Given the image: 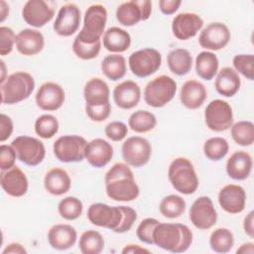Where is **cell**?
I'll list each match as a JSON object with an SVG mask.
<instances>
[{
	"label": "cell",
	"instance_id": "obj_1",
	"mask_svg": "<svg viewBox=\"0 0 254 254\" xmlns=\"http://www.w3.org/2000/svg\"><path fill=\"white\" fill-rule=\"evenodd\" d=\"M104 182L106 194L115 201H132L140 193L133 172L127 164H114L106 173Z\"/></svg>",
	"mask_w": 254,
	"mask_h": 254
},
{
	"label": "cell",
	"instance_id": "obj_2",
	"mask_svg": "<svg viewBox=\"0 0 254 254\" xmlns=\"http://www.w3.org/2000/svg\"><path fill=\"white\" fill-rule=\"evenodd\" d=\"M154 244L160 248L173 252L183 253L187 251L192 242V232L182 223H161L153 232Z\"/></svg>",
	"mask_w": 254,
	"mask_h": 254
},
{
	"label": "cell",
	"instance_id": "obj_3",
	"mask_svg": "<svg viewBox=\"0 0 254 254\" xmlns=\"http://www.w3.org/2000/svg\"><path fill=\"white\" fill-rule=\"evenodd\" d=\"M35 88L34 77L26 71H16L7 75L0 85L1 102L15 104L27 99Z\"/></svg>",
	"mask_w": 254,
	"mask_h": 254
},
{
	"label": "cell",
	"instance_id": "obj_4",
	"mask_svg": "<svg viewBox=\"0 0 254 254\" xmlns=\"http://www.w3.org/2000/svg\"><path fill=\"white\" fill-rule=\"evenodd\" d=\"M168 177L173 188L183 194L193 193L199 184L192 163L185 157H179L172 161Z\"/></svg>",
	"mask_w": 254,
	"mask_h": 254
},
{
	"label": "cell",
	"instance_id": "obj_5",
	"mask_svg": "<svg viewBox=\"0 0 254 254\" xmlns=\"http://www.w3.org/2000/svg\"><path fill=\"white\" fill-rule=\"evenodd\" d=\"M107 22V10L101 4H93L84 13L83 26L76 38L81 42L93 44L100 41Z\"/></svg>",
	"mask_w": 254,
	"mask_h": 254
},
{
	"label": "cell",
	"instance_id": "obj_6",
	"mask_svg": "<svg viewBox=\"0 0 254 254\" xmlns=\"http://www.w3.org/2000/svg\"><path fill=\"white\" fill-rule=\"evenodd\" d=\"M176 91V80L169 75L162 74L147 83L144 89V100L149 106L163 107L174 98Z\"/></svg>",
	"mask_w": 254,
	"mask_h": 254
},
{
	"label": "cell",
	"instance_id": "obj_7",
	"mask_svg": "<svg viewBox=\"0 0 254 254\" xmlns=\"http://www.w3.org/2000/svg\"><path fill=\"white\" fill-rule=\"evenodd\" d=\"M86 140L79 135H64L53 146L56 158L63 163L80 162L85 158Z\"/></svg>",
	"mask_w": 254,
	"mask_h": 254
},
{
	"label": "cell",
	"instance_id": "obj_8",
	"mask_svg": "<svg viewBox=\"0 0 254 254\" xmlns=\"http://www.w3.org/2000/svg\"><path fill=\"white\" fill-rule=\"evenodd\" d=\"M11 146L16 152L17 159L28 166H38L45 159V146L42 141L35 137L18 136L12 141Z\"/></svg>",
	"mask_w": 254,
	"mask_h": 254
},
{
	"label": "cell",
	"instance_id": "obj_9",
	"mask_svg": "<svg viewBox=\"0 0 254 254\" xmlns=\"http://www.w3.org/2000/svg\"><path fill=\"white\" fill-rule=\"evenodd\" d=\"M132 73L138 77H147L155 73L161 66L162 56L153 48H145L132 53L128 60Z\"/></svg>",
	"mask_w": 254,
	"mask_h": 254
},
{
	"label": "cell",
	"instance_id": "obj_10",
	"mask_svg": "<svg viewBox=\"0 0 254 254\" xmlns=\"http://www.w3.org/2000/svg\"><path fill=\"white\" fill-rule=\"evenodd\" d=\"M204 121L208 129L222 132L233 124V112L230 104L222 99L210 101L204 110Z\"/></svg>",
	"mask_w": 254,
	"mask_h": 254
},
{
	"label": "cell",
	"instance_id": "obj_11",
	"mask_svg": "<svg viewBox=\"0 0 254 254\" xmlns=\"http://www.w3.org/2000/svg\"><path fill=\"white\" fill-rule=\"evenodd\" d=\"M121 151L123 160L127 165L140 168L149 162L152 147L147 139L140 136H132L124 141Z\"/></svg>",
	"mask_w": 254,
	"mask_h": 254
},
{
	"label": "cell",
	"instance_id": "obj_12",
	"mask_svg": "<svg viewBox=\"0 0 254 254\" xmlns=\"http://www.w3.org/2000/svg\"><path fill=\"white\" fill-rule=\"evenodd\" d=\"M152 13V2L149 0H132L120 4L116 10L117 21L127 27L134 26L140 21H146Z\"/></svg>",
	"mask_w": 254,
	"mask_h": 254
},
{
	"label": "cell",
	"instance_id": "obj_13",
	"mask_svg": "<svg viewBox=\"0 0 254 254\" xmlns=\"http://www.w3.org/2000/svg\"><path fill=\"white\" fill-rule=\"evenodd\" d=\"M190 219L194 227L207 230L217 221V212L212 200L205 195L196 198L190 209Z\"/></svg>",
	"mask_w": 254,
	"mask_h": 254
},
{
	"label": "cell",
	"instance_id": "obj_14",
	"mask_svg": "<svg viewBox=\"0 0 254 254\" xmlns=\"http://www.w3.org/2000/svg\"><path fill=\"white\" fill-rule=\"evenodd\" d=\"M88 220L96 226L115 230L122 219V212L119 206H110L106 203H92L87 209Z\"/></svg>",
	"mask_w": 254,
	"mask_h": 254
},
{
	"label": "cell",
	"instance_id": "obj_15",
	"mask_svg": "<svg viewBox=\"0 0 254 254\" xmlns=\"http://www.w3.org/2000/svg\"><path fill=\"white\" fill-rule=\"evenodd\" d=\"M228 27L220 22L209 23L198 37L199 45L209 51H219L227 46L230 41Z\"/></svg>",
	"mask_w": 254,
	"mask_h": 254
},
{
	"label": "cell",
	"instance_id": "obj_16",
	"mask_svg": "<svg viewBox=\"0 0 254 254\" xmlns=\"http://www.w3.org/2000/svg\"><path fill=\"white\" fill-rule=\"evenodd\" d=\"M81 20L80 10L74 3H66L59 10L54 23L55 32L63 37L73 35L79 28Z\"/></svg>",
	"mask_w": 254,
	"mask_h": 254
},
{
	"label": "cell",
	"instance_id": "obj_17",
	"mask_svg": "<svg viewBox=\"0 0 254 254\" xmlns=\"http://www.w3.org/2000/svg\"><path fill=\"white\" fill-rule=\"evenodd\" d=\"M65 99L64 88L53 81L43 83L36 93V103L38 107L46 111H55L60 109Z\"/></svg>",
	"mask_w": 254,
	"mask_h": 254
},
{
	"label": "cell",
	"instance_id": "obj_18",
	"mask_svg": "<svg viewBox=\"0 0 254 254\" xmlns=\"http://www.w3.org/2000/svg\"><path fill=\"white\" fill-rule=\"evenodd\" d=\"M55 15V10L44 0H29L22 9L24 21L36 28H41L49 23Z\"/></svg>",
	"mask_w": 254,
	"mask_h": 254
},
{
	"label": "cell",
	"instance_id": "obj_19",
	"mask_svg": "<svg viewBox=\"0 0 254 254\" xmlns=\"http://www.w3.org/2000/svg\"><path fill=\"white\" fill-rule=\"evenodd\" d=\"M203 20L195 13H180L173 19L172 31L174 36L181 40L187 41L194 37L202 28Z\"/></svg>",
	"mask_w": 254,
	"mask_h": 254
},
{
	"label": "cell",
	"instance_id": "obj_20",
	"mask_svg": "<svg viewBox=\"0 0 254 254\" xmlns=\"http://www.w3.org/2000/svg\"><path fill=\"white\" fill-rule=\"evenodd\" d=\"M246 192L241 186L229 184L224 186L218 192V203L220 207L230 213H240L245 208Z\"/></svg>",
	"mask_w": 254,
	"mask_h": 254
},
{
	"label": "cell",
	"instance_id": "obj_21",
	"mask_svg": "<svg viewBox=\"0 0 254 254\" xmlns=\"http://www.w3.org/2000/svg\"><path fill=\"white\" fill-rule=\"evenodd\" d=\"M0 183L3 190L14 197L23 196L29 188L26 174L16 166L6 171H1Z\"/></svg>",
	"mask_w": 254,
	"mask_h": 254
},
{
	"label": "cell",
	"instance_id": "obj_22",
	"mask_svg": "<svg viewBox=\"0 0 254 254\" xmlns=\"http://www.w3.org/2000/svg\"><path fill=\"white\" fill-rule=\"evenodd\" d=\"M113 157V147L106 140L96 138L86 144L85 159L94 168L105 167Z\"/></svg>",
	"mask_w": 254,
	"mask_h": 254
},
{
	"label": "cell",
	"instance_id": "obj_23",
	"mask_svg": "<svg viewBox=\"0 0 254 254\" xmlns=\"http://www.w3.org/2000/svg\"><path fill=\"white\" fill-rule=\"evenodd\" d=\"M141 88L133 80H124L117 84L113 90V99L121 109H132L139 103Z\"/></svg>",
	"mask_w": 254,
	"mask_h": 254
},
{
	"label": "cell",
	"instance_id": "obj_24",
	"mask_svg": "<svg viewBox=\"0 0 254 254\" xmlns=\"http://www.w3.org/2000/svg\"><path fill=\"white\" fill-rule=\"evenodd\" d=\"M44 46V36L37 30L24 29L16 36L17 51L24 56H35L42 52Z\"/></svg>",
	"mask_w": 254,
	"mask_h": 254
},
{
	"label": "cell",
	"instance_id": "obj_25",
	"mask_svg": "<svg viewBox=\"0 0 254 254\" xmlns=\"http://www.w3.org/2000/svg\"><path fill=\"white\" fill-rule=\"evenodd\" d=\"M207 96L205 86L198 80H187L180 92V99L182 104L189 109H197L200 107Z\"/></svg>",
	"mask_w": 254,
	"mask_h": 254
},
{
	"label": "cell",
	"instance_id": "obj_26",
	"mask_svg": "<svg viewBox=\"0 0 254 254\" xmlns=\"http://www.w3.org/2000/svg\"><path fill=\"white\" fill-rule=\"evenodd\" d=\"M253 161L249 153L236 151L226 162V173L235 181L246 180L252 171Z\"/></svg>",
	"mask_w": 254,
	"mask_h": 254
},
{
	"label": "cell",
	"instance_id": "obj_27",
	"mask_svg": "<svg viewBox=\"0 0 254 254\" xmlns=\"http://www.w3.org/2000/svg\"><path fill=\"white\" fill-rule=\"evenodd\" d=\"M76 238V230L69 224H56L48 232L49 244L57 250L69 249L75 244Z\"/></svg>",
	"mask_w": 254,
	"mask_h": 254
},
{
	"label": "cell",
	"instance_id": "obj_28",
	"mask_svg": "<svg viewBox=\"0 0 254 254\" xmlns=\"http://www.w3.org/2000/svg\"><path fill=\"white\" fill-rule=\"evenodd\" d=\"M71 186V180L68 173L62 168L50 169L44 178V187L48 192L53 195H62L66 193Z\"/></svg>",
	"mask_w": 254,
	"mask_h": 254
},
{
	"label": "cell",
	"instance_id": "obj_29",
	"mask_svg": "<svg viewBox=\"0 0 254 254\" xmlns=\"http://www.w3.org/2000/svg\"><path fill=\"white\" fill-rule=\"evenodd\" d=\"M110 90L107 83L99 78L92 77L86 81L83 88V97L85 105L95 106L109 102Z\"/></svg>",
	"mask_w": 254,
	"mask_h": 254
},
{
	"label": "cell",
	"instance_id": "obj_30",
	"mask_svg": "<svg viewBox=\"0 0 254 254\" xmlns=\"http://www.w3.org/2000/svg\"><path fill=\"white\" fill-rule=\"evenodd\" d=\"M214 85L219 94L225 97H231L238 92L241 85V80L239 74L234 68L225 66L218 71Z\"/></svg>",
	"mask_w": 254,
	"mask_h": 254
},
{
	"label": "cell",
	"instance_id": "obj_31",
	"mask_svg": "<svg viewBox=\"0 0 254 254\" xmlns=\"http://www.w3.org/2000/svg\"><path fill=\"white\" fill-rule=\"evenodd\" d=\"M131 45L130 34L119 27L108 28L103 34V46L108 52L123 53Z\"/></svg>",
	"mask_w": 254,
	"mask_h": 254
},
{
	"label": "cell",
	"instance_id": "obj_32",
	"mask_svg": "<svg viewBox=\"0 0 254 254\" xmlns=\"http://www.w3.org/2000/svg\"><path fill=\"white\" fill-rule=\"evenodd\" d=\"M219 62L215 54L208 51L199 53L195 58L196 74L204 79L211 80L218 71Z\"/></svg>",
	"mask_w": 254,
	"mask_h": 254
},
{
	"label": "cell",
	"instance_id": "obj_33",
	"mask_svg": "<svg viewBox=\"0 0 254 254\" xmlns=\"http://www.w3.org/2000/svg\"><path fill=\"white\" fill-rule=\"evenodd\" d=\"M167 63L170 70L173 73L181 76L190 71L192 65V58L188 50L176 49L168 54Z\"/></svg>",
	"mask_w": 254,
	"mask_h": 254
},
{
	"label": "cell",
	"instance_id": "obj_34",
	"mask_svg": "<svg viewBox=\"0 0 254 254\" xmlns=\"http://www.w3.org/2000/svg\"><path fill=\"white\" fill-rule=\"evenodd\" d=\"M101 70L110 80H119L126 74V60L121 55H108L101 63Z\"/></svg>",
	"mask_w": 254,
	"mask_h": 254
},
{
	"label": "cell",
	"instance_id": "obj_35",
	"mask_svg": "<svg viewBox=\"0 0 254 254\" xmlns=\"http://www.w3.org/2000/svg\"><path fill=\"white\" fill-rule=\"evenodd\" d=\"M129 127L137 133H147L157 125L156 116L147 110H137L128 119Z\"/></svg>",
	"mask_w": 254,
	"mask_h": 254
},
{
	"label": "cell",
	"instance_id": "obj_36",
	"mask_svg": "<svg viewBox=\"0 0 254 254\" xmlns=\"http://www.w3.org/2000/svg\"><path fill=\"white\" fill-rule=\"evenodd\" d=\"M209 245L214 252L227 253L234 245L233 233L228 228H216L210 234Z\"/></svg>",
	"mask_w": 254,
	"mask_h": 254
},
{
	"label": "cell",
	"instance_id": "obj_37",
	"mask_svg": "<svg viewBox=\"0 0 254 254\" xmlns=\"http://www.w3.org/2000/svg\"><path fill=\"white\" fill-rule=\"evenodd\" d=\"M78 245L83 254H99L104 248V239L98 231L89 229L81 234Z\"/></svg>",
	"mask_w": 254,
	"mask_h": 254
},
{
	"label": "cell",
	"instance_id": "obj_38",
	"mask_svg": "<svg viewBox=\"0 0 254 254\" xmlns=\"http://www.w3.org/2000/svg\"><path fill=\"white\" fill-rule=\"evenodd\" d=\"M159 209L161 214L167 218H178L186 210V201L178 194H170L161 200Z\"/></svg>",
	"mask_w": 254,
	"mask_h": 254
},
{
	"label": "cell",
	"instance_id": "obj_39",
	"mask_svg": "<svg viewBox=\"0 0 254 254\" xmlns=\"http://www.w3.org/2000/svg\"><path fill=\"white\" fill-rule=\"evenodd\" d=\"M231 136L240 146H251L254 142V124L251 121H239L231 126Z\"/></svg>",
	"mask_w": 254,
	"mask_h": 254
},
{
	"label": "cell",
	"instance_id": "obj_40",
	"mask_svg": "<svg viewBox=\"0 0 254 254\" xmlns=\"http://www.w3.org/2000/svg\"><path fill=\"white\" fill-rule=\"evenodd\" d=\"M229 151L228 142L222 137H212L203 144V154L210 161H220Z\"/></svg>",
	"mask_w": 254,
	"mask_h": 254
},
{
	"label": "cell",
	"instance_id": "obj_41",
	"mask_svg": "<svg viewBox=\"0 0 254 254\" xmlns=\"http://www.w3.org/2000/svg\"><path fill=\"white\" fill-rule=\"evenodd\" d=\"M58 210L64 219L75 220L81 215L83 204L81 200L75 196H66L59 202Z\"/></svg>",
	"mask_w": 254,
	"mask_h": 254
},
{
	"label": "cell",
	"instance_id": "obj_42",
	"mask_svg": "<svg viewBox=\"0 0 254 254\" xmlns=\"http://www.w3.org/2000/svg\"><path fill=\"white\" fill-rule=\"evenodd\" d=\"M59 131V121L51 114L41 115L36 119L35 132L43 139H50L54 137Z\"/></svg>",
	"mask_w": 254,
	"mask_h": 254
},
{
	"label": "cell",
	"instance_id": "obj_43",
	"mask_svg": "<svg viewBox=\"0 0 254 254\" xmlns=\"http://www.w3.org/2000/svg\"><path fill=\"white\" fill-rule=\"evenodd\" d=\"M232 63L237 73H241L249 80L254 79V56L252 54L236 55Z\"/></svg>",
	"mask_w": 254,
	"mask_h": 254
},
{
	"label": "cell",
	"instance_id": "obj_44",
	"mask_svg": "<svg viewBox=\"0 0 254 254\" xmlns=\"http://www.w3.org/2000/svg\"><path fill=\"white\" fill-rule=\"evenodd\" d=\"M101 49V42H96L93 44H87L81 42L75 37L72 43V51L75 56L81 60H92L96 58Z\"/></svg>",
	"mask_w": 254,
	"mask_h": 254
},
{
	"label": "cell",
	"instance_id": "obj_45",
	"mask_svg": "<svg viewBox=\"0 0 254 254\" xmlns=\"http://www.w3.org/2000/svg\"><path fill=\"white\" fill-rule=\"evenodd\" d=\"M159 224V221L156 218L148 217L143 219L137 227L136 234L140 241L146 244H154L153 232L156 226Z\"/></svg>",
	"mask_w": 254,
	"mask_h": 254
},
{
	"label": "cell",
	"instance_id": "obj_46",
	"mask_svg": "<svg viewBox=\"0 0 254 254\" xmlns=\"http://www.w3.org/2000/svg\"><path fill=\"white\" fill-rule=\"evenodd\" d=\"M0 54L1 56L9 55L14 47V44H16V35L14 31L6 26L0 27Z\"/></svg>",
	"mask_w": 254,
	"mask_h": 254
},
{
	"label": "cell",
	"instance_id": "obj_47",
	"mask_svg": "<svg viewBox=\"0 0 254 254\" xmlns=\"http://www.w3.org/2000/svg\"><path fill=\"white\" fill-rule=\"evenodd\" d=\"M121 212H122V219L119 224V226L114 230L116 233H124L129 231L134 222L137 219V212L135 209H133L130 206H125V205H120L119 206Z\"/></svg>",
	"mask_w": 254,
	"mask_h": 254
},
{
	"label": "cell",
	"instance_id": "obj_48",
	"mask_svg": "<svg viewBox=\"0 0 254 254\" xmlns=\"http://www.w3.org/2000/svg\"><path fill=\"white\" fill-rule=\"evenodd\" d=\"M104 132L110 140L118 142L127 136L128 127L121 121H112L106 125Z\"/></svg>",
	"mask_w": 254,
	"mask_h": 254
},
{
	"label": "cell",
	"instance_id": "obj_49",
	"mask_svg": "<svg viewBox=\"0 0 254 254\" xmlns=\"http://www.w3.org/2000/svg\"><path fill=\"white\" fill-rule=\"evenodd\" d=\"M85 112L88 118L95 122H101L106 120L111 113L110 102H107L102 105H85Z\"/></svg>",
	"mask_w": 254,
	"mask_h": 254
},
{
	"label": "cell",
	"instance_id": "obj_50",
	"mask_svg": "<svg viewBox=\"0 0 254 254\" xmlns=\"http://www.w3.org/2000/svg\"><path fill=\"white\" fill-rule=\"evenodd\" d=\"M17 155L12 146L2 144L0 146V169L6 171L15 166Z\"/></svg>",
	"mask_w": 254,
	"mask_h": 254
},
{
	"label": "cell",
	"instance_id": "obj_51",
	"mask_svg": "<svg viewBox=\"0 0 254 254\" xmlns=\"http://www.w3.org/2000/svg\"><path fill=\"white\" fill-rule=\"evenodd\" d=\"M13 132V121L12 119L5 115L1 114L0 115V141L4 142L6 141Z\"/></svg>",
	"mask_w": 254,
	"mask_h": 254
},
{
	"label": "cell",
	"instance_id": "obj_52",
	"mask_svg": "<svg viewBox=\"0 0 254 254\" xmlns=\"http://www.w3.org/2000/svg\"><path fill=\"white\" fill-rule=\"evenodd\" d=\"M181 4H182L181 0H160L159 1L160 10L165 15L174 14L179 9Z\"/></svg>",
	"mask_w": 254,
	"mask_h": 254
},
{
	"label": "cell",
	"instance_id": "obj_53",
	"mask_svg": "<svg viewBox=\"0 0 254 254\" xmlns=\"http://www.w3.org/2000/svg\"><path fill=\"white\" fill-rule=\"evenodd\" d=\"M254 211H250L244 218L243 221V228H244V232L250 237L253 238L254 237Z\"/></svg>",
	"mask_w": 254,
	"mask_h": 254
},
{
	"label": "cell",
	"instance_id": "obj_54",
	"mask_svg": "<svg viewBox=\"0 0 254 254\" xmlns=\"http://www.w3.org/2000/svg\"><path fill=\"white\" fill-rule=\"evenodd\" d=\"M7 253H13V254H26L27 250L25 247L20 244V243H10L9 245L6 246V248L2 251V254H7Z\"/></svg>",
	"mask_w": 254,
	"mask_h": 254
},
{
	"label": "cell",
	"instance_id": "obj_55",
	"mask_svg": "<svg viewBox=\"0 0 254 254\" xmlns=\"http://www.w3.org/2000/svg\"><path fill=\"white\" fill-rule=\"evenodd\" d=\"M122 253L123 254H128V253H132V254H138V253H147L149 254L150 251L146 248H143L141 247L140 245H137V244H129V245H126L123 249H122Z\"/></svg>",
	"mask_w": 254,
	"mask_h": 254
},
{
	"label": "cell",
	"instance_id": "obj_56",
	"mask_svg": "<svg viewBox=\"0 0 254 254\" xmlns=\"http://www.w3.org/2000/svg\"><path fill=\"white\" fill-rule=\"evenodd\" d=\"M237 253H247V254H253L254 253V243L247 242L243 243L236 251Z\"/></svg>",
	"mask_w": 254,
	"mask_h": 254
},
{
	"label": "cell",
	"instance_id": "obj_57",
	"mask_svg": "<svg viewBox=\"0 0 254 254\" xmlns=\"http://www.w3.org/2000/svg\"><path fill=\"white\" fill-rule=\"evenodd\" d=\"M8 14H9V6L5 1L1 0L0 1V21L3 22L8 16Z\"/></svg>",
	"mask_w": 254,
	"mask_h": 254
},
{
	"label": "cell",
	"instance_id": "obj_58",
	"mask_svg": "<svg viewBox=\"0 0 254 254\" xmlns=\"http://www.w3.org/2000/svg\"><path fill=\"white\" fill-rule=\"evenodd\" d=\"M0 64H1V70H2V75H1V79H0V82L2 83L5 79H6V77H5V71H6V67H5V64H4V62L3 61H1L0 62Z\"/></svg>",
	"mask_w": 254,
	"mask_h": 254
}]
</instances>
